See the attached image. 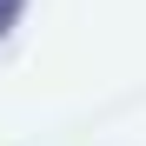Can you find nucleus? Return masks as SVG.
I'll use <instances>...</instances> for the list:
<instances>
[{
  "label": "nucleus",
  "instance_id": "f257e3e1",
  "mask_svg": "<svg viewBox=\"0 0 146 146\" xmlns=\"http://www.w3.org/2000/svg\"><path fill=\"white\" fill-rule=\"evenodd\" d=\"M20 13H27V0H0V40L20 27Z\"/></svg>",
  "mask_w": 146,
  "mask_h": 146
}]
</instances>
